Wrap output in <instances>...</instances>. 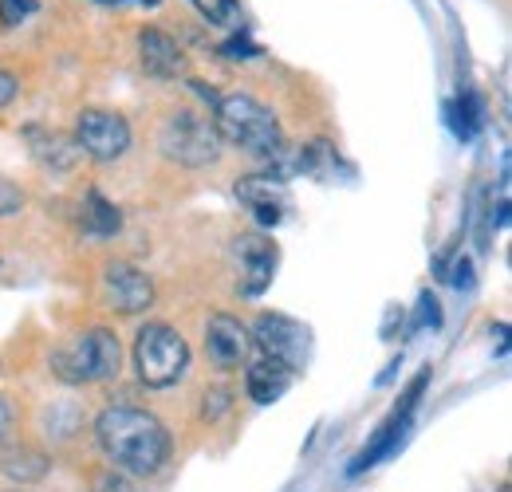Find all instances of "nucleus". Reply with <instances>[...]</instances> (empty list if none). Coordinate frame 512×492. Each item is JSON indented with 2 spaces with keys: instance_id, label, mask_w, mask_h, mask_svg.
<instances>
[{
  "instance_id": "nucleus-26",
  "label": "nucleus",
  "mask_w": 512,
  "mask_h": 492,
  "mask_svg": "<svg viewBox=\"0 0 512 492\" xmlns=\"http://www.w3.org/2000/svg\"><path fill=\"white\" fill-rule=\"evenodd\" d=\"M16 95H20V79H16L12 71H4V67H0V111H4Z\"/></svg>"
},
{
  "instance_id": "nucleus-28",
  "label": "nucleus",
  "mask_w": 512,
  "mask_h": 492,
  "mask_svg": "<svg viewBox=\"0 0 512 492\" xmlns=\"http://www.w3.org/2000/svg\"><path fill=\"white\" fill-rule=\"evenodd\" d=\"M95 4H146V8H158L162 0H95Z\"/></svg>"
},
{
  "instance_id": "nucleus-10",
  "label": "nucleus",
  "mask_w": 512,
  "mask_h": 492,
  "mask_svg": "<svg viewBox=\"0 0 512 492\" xmlns=\"http://www.w3.org/2000/svg\"><path fill=\"white\" fill-rule=\"evenodd\" d=\"M205 351H209L213 367L233 370L249 359L253 335H249V327L241 319H233V315L221 311V315H209V323H205Z\"/></svg>"
},
{
  "instance_id": "nucleus-9",
  "label": "nucleus",
  "mask_w": 512,
  "mask_h": 492,
  "mask_svg": "<svg viewBox=\"0 0 512 492\" xmlns=\"http://www.w3.org/2000/svg\"><path fill=\"white\" fill-rule=\"evenodd\" d=\"M237 201L253 213L264 229H276L292 213L288 189H284L280 178H272V174H249V178H241L237 182Z\"/></svg>"
},
{
  "instance_id": "nucleus-22",
  "label": "nucleus",
  "mask_w": 512,
  "mask_h": 492,
  "mask_svg": "<svg viewBox=\"0 0 512 492\" xmlns=\"http://www.w3.org/2000/svg\"><path fill=\"white\" fill-rule=\"evenodd\" d=\"M24 209V193H20V185H12L4 174H0V221L4 217H16Z\"/></svg>"
},
{
  "instance_id": "nucleus-16",
  "label": "nucleus",
  "mask_w": 512,
  "mask_h": 492,
  "mask_svg": "<svg viewBox=\"0 0 512 492\" xmlns=\"http://www.w3.org/2000/svg\"><path fill=\"white\" fill-rule=\"evenodd\" d=\"M83 229H87L91 237H115V233L123 229V213H119V205H111L99 189H91L87 201H83Z\"/></svg>"
},
{
  "instance_id": "nucleus-7",
  "label": "nucleus",
  "mask_w": 512,
  "mask_h": 492,
  "mask_svg": "<svg viewBox=\"0 0 512 492\" xmlns=\"http://www.w3.org/2000/svg\"><path fill=\"white\" fill-rule=\"evenodd\" d=\"M253 347H260L268 359L284 363V367L300 370L308 363V351H312V331L300 323V319H288V315H260L253 327Z\"/></svg>"
},
{
  "instance_id": "nucleus-14",
  "label": "nucleus",
  "mask_w": 512,
  "mask_h": 492,
  "mask_svg": "<svg viewBox=\"0 0 512 492\" xmlns=\"http://www.w3.org/2000/svg\"><path fill=\"white\" fill-rule=\"evenodd\" d=\"M24 138H28V146H32V158H36L40 166H48V170H71L75 158H79L75 138H67V134H60V130L28 126Z\"/></svg>"
},
{
  "instance_id": "nucleus-11",
  "label": "nucleus",
  "mask_w": 512,
  "mask_h": 492,
  "mask_svg": "<svg viewBox=\"0 0 512 492\" xmlns=\"http://www.w3.org/2000/svg\"><path fill=\"white\" fill-rule=\"evenodd\" d=\"M233 252H237V260H241V292H245V296H260V292L272 284L276 264H280L276 245H272L268 237H260V233H245V237L233 241Z\"/></svg>"
},
{
  "instance_id": "nucleus-3",
  "label": "nucleus",
  "mask_w": 512,
  "mask_h": 492,
  "mask_svg": "<svg viewBox=\"0 0 512 492\" xmlns=\"http://www.w3.org/2000/svg\"><path fill=\"white\" fill-rule=\"evenodd\" d=\"M123 363V347L119 335L111 327H87L79 331L71 343L56 347L52 355V374L67 386H91V382H107L119 374Z\"/></svg>"
},
{
  "instance_id": "nucleus-6",
  "label": "nucleus",
  "mask_w": 512,
  "mask_h": 492,
  "mask_svg": "<svg viewBox=\"0 0 512 492\" xmlns=\"http://www.w3.org/2000/svg\"><path fill=\"white\" fill-rule=\"evenodd\" d=\"M75 146L79 154H87L91 162H119L130 150V123L115 111L103 107H87L75 119Z\"/></svg>"
},
{
  "instance_id": "nucleus-24",
  "label": "nucleus",
  "mask_w": 512,
  "mask_h": 492,
  "mask_svg": "<svg viewBox=\"0 0 512 492\" xmlns=\"http://www.w3.org/2000/svg\"><path fill=\"white\" fill-rule=\"evenodd\" d=\"M221 56H225V60H253V56H260V48H256L249 36H241V32H237L233 40H225V44H221Z\"/></svg>"
},
{
  "instance_id": "nucleus-5",
  "label": "nucleus",
  "mask_w": 512,
  "mask_h": 492,
  "mask_svg": "<svg viewBox=\"0 0 512 492\" xmlns=\"http://www.w3.org/2000/svg\"><path fill=\"white\" fill-rule=\"evenodd\" d=\"M158 150L186 170H205L221 158L225 142H221L213 119H201L197 111H174L158 130Z\"/></svg>"
},
{
  "instance_id": "nucleus-13",
  "label": "nucleus",
  "mask_w": 512,
  "mask_h": 492,
  "mask_svg": "<svg viewBox=\"0 0 512 492\" xmlns=\"http://www.w3.org/2000/svg\"><path fill=\"white\" fill-rule=\"evenodd\" d=\"M292 378H296L292 367H284V363L260 355V359L249 363V370H245V390H249V398H253L256 406H272V402H280V398L288 394Z\"/></svg>"
},
{
  "instance_id": "nucleus-15",
  "label": "nucleus",
  "mask_w": 512,
  "mask_h": 492,
  "mask_svg": "<svg viewBox=\"0 0 512 492\" xmlns=\"http://www.w3.org/2000/svg\"><path fill=\"white\" fill-rule=\"evenodd\" d=\"M446 115H449L453 134H457L461 142H473V138L481 134V126H485V103H481L477 91H461L446 107Z\"/></svg>"
},
{
  "instance_id": "nucleus-27",
  "label": "nucleus",
  "mask_w": 512,
  "mask_h": 492,
  "mask_svg": "<svg viewBox=\"0 0 512 492\" xmlns=\"http://www.w3.org/2000/svg\"><path fill=\"white\" fill-rule=\"evenodd\" d=\"M8 437H12V406H8V398L0 394V449L8 445Z\"/></svg>"
},
{
  "instance_id": "nucleus-18",
  "label": "nucleus",
  "mask_w": 512,
  "mask_h": 492,
  "mask_svg": "<svg viewBox=\"0 0 512 492\" xmlns=\"http://www.w3.org/2000/svg\"><path fill=\"white\" fill-rule=\"evenodd\" d=\"M190 4L201 12V20H209L213 28L241 32V4L237 0H190Z\"/></svg>"
},
{
  "instance_id": "nucleus-8",
  "label": "nucleus",
  "mask_w": 512,
  "mask_h": 492,
  "mask_svg": "<svg viewBox=\"0 0 512 492\" xmlns=\"http://www.w3.org/2000/svg\"><path fill=\"white\" fill-rule=\"evenodd\" d=\"M103 300L119 315H142L154 304V280L127 260H111L103 268Z\"/></svg>"
},
{
  "instance_id": "nucleus-25",
  "label": "nucleus",
  "mask_w": 512,
  "mask_h": 492,
  "mask_svg": "<svg viewBox=\"0 0 512 492\" xmlns=\"http://www.w3.org/2000/svg\"><path fill=\"white\" fill-rule=\"evenodd\" d=\"M87 492H134V489H130V481L119 473V469H107V473H99V477L91 481V489Z\"/></svg>"
},
{
  "instance_id": "nucleus-4",
  "label": "nucleus",
  "mask_w": 512,
  "mask_h": 492,
  "mask_svg": "<svg viewBox=\"0 0 512 492\" xmlns=\"http://www.w3.org/2000/svg\"><path fill=\"white\" fill-rule=\"evenodd\" d=\"M134 370H138V382L150 390L174 386L190 370V347L182 331L170 323H146L134 335Z\"/></svg>"
},
{
  "instance_id": "nucleus-20",
  "label": "nucleus",
  "mask_w": 512,
  "mask_h": 492,
  "mask_svg": "<svg viewBox=\"0 0 512 492\" xmlns=\"http://www.w3.org/2000/svg\"><path fill=\"white\" fill-rule=\"evenodd\" d=\"M414 327H442V304H438V296L434 292H422L418 296V311H414Z\"/></svg>"
},
{
  "instance_id": "nucleus-17",
  "label": "nucleus",
  "mask_w": 512,
  "mask_h": 492,
  "mask_svg": "<svg viewBox=\"0 0 512 492\" xmlns=\"http://www.w3.org/2000/svg\"><path fill=\"white\" fill-rule=\"evenodd\" d=\"M0 473L12 477V481H20V485H28V481H44V477H48V457L36 453V449H28V445H20V449H4V453H0Z\"/></svg>"
},
{
  "instance_id": "nucleus-23",
  "label": "nucleus",
  "mask_w": 512,
  "mask_h": 492,
  "mask_svg": "<svg viewBox=\"0 0 512 492\" xmlns=\"http://www.w3.org/2000/svg\"><path fill=\"white\" fill-rule=\"evenodd\" d=\"M32 12H36V0H0V24H4V28L20 24V20L32 16Z\"/></svg>"
},
{
  "instance_id": "nucleus-21",
  "label": "nucleus",
  "mask_w": 512,
  "mask_h": 492,
  "mask_svg": "<svg viewBox=\"0 0 512 492\" xmlns=\"http://www.w3.org/2000/svg\"><path fill=\"white\" fill-rule=\"evenodd\" d=\"M229 406H233V394H229L225 386H217V390H205V406H201V418H205V422H217L221 414H229Z\"/></svg>"
},
{
  "instance_id": "nucleus-12",
  "label": "nucleus",
  "mask_w": 512,
  "mask_h": 492,
  "mask_svg": "<svg viewBox=\"0 0 512 492\" xmlns=\"http://www.w3.org/2000/svg\"><path fill=\"white\" fill-rule=\"evenodd\" d=\"M138 52H142V67L154 79H178V75H186V52L178 48L174 36H166L158 28H142L138 32Z\"/></svg>"
},
{
  "instance_id": "nucleus-2",
  "label": "nucleus",
  "mask_w": 512,
  "mask_h": 492,
  "mask_svg": "<svg viewBox=\"0 0 512 492\" xmlns=\"http://www.w3.org/2000/svg\"><path fill=\"white\" fill-rule=\"evenodd\" d=\"M213 126L221 134V142L253 154L260 162L276 158L284 150V130L276 123V115L253 99L245 91H233V95H217L213 103Z\"/></svg>"
},
{
  "instance_id": "nucleus-1",
  "label": "nucleus",
  "mask_w": 512,
  "mask_h": 492,
  "mask_svg": "<svg viewBox=\"0 0 512 492\" xmlns=\"http://www.w3.org/2000/svg\"><path fill=\"white\" fill-rule=\"evenodd\" d=\"M95 441L123 477H158L174 457L166 422L142 406H107L95 418Z\"/></svg>"
},
{
  "instance_id": "nucleus-19",
  "label": "nucleus",
  "mask_w": 512,
  "mask_h": 492,
  "mask_svg": "<svg viewBox=\"0 0 512 492\" xmlns=\"http://www.w3.org/2000/svg\"><path fill=\"white\" fill-rule=\"evenodd\" d=\"M438 272H442V280H449L457 292H461V288H465V292L473 288V260H469V256H457L449 268L438 260Z\"/></svg>"
}]
</instances>
